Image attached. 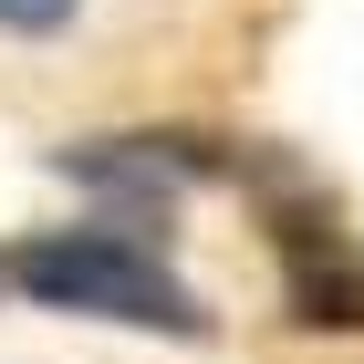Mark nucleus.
I'll list each match as a JSON object with an SVG mask.
<instances>
[{"instance_id":"f03ea898","label":"nucleus","mask_w":364,"mask_h":364,"mask_svg":"<svg viewBox=\"0 0 364 364\" xmlns=\"http://www.w3.org/2000/svg\"><path fill=\"white\" fill-rule=\"evenodd\" d=\"M281 271H291V312L302 323H364V250L333 219L281 208Z\"/></svg>"},{"instance_id":"7ed1b4c3","label":"nucleus","mask_w":364,"mask_h":364,"mask_svg":"<svg viewBox=\"0 0 364 364\" xmlns=\"http://www.w3.org/2000/svg\"><path fill=\"white\" fill-rule=\"evenodd\" d=\"M73 0H0V31H63Z\"/></svg>"},{"instance_id":"20e7f679","label":"nucleus","mask_w":364,"mask_h":364,"mask_svg":"<svg viewBox=\"0 0 364 364\" xmlns=\"http://www.w3.org/2000/svg\"><path fill=\"white\" fill-rule=\"evenodd\" d=\"M0 281H11V260H0Z\"/></svg>"},{"instance_id":"f257e3e1","label":"nucleus","mask_w":364,"mask_h":364,"mask_svg":"<svg viewBox=\"0 0 364 364\" xmlns=\"http://www.w3.org/2000/svg\"><path fill=\"white\" fill-rule=\"evenodd\" d=\"M11 281L42 312H84V323H136V333L208 343V302L146 250L136 229H42V240H21Z\"/></svg>"}]
</instances>
